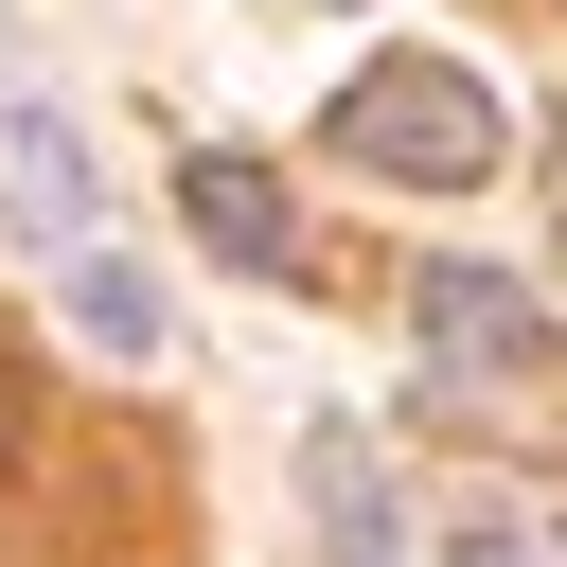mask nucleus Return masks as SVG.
Instances as JSON below:
<instances>
[{
  "label": "nucleus",
  "mask_w": 567,
  "mask_h": 567,
  "mask_svg": "<svg viewBox=\"0 0 567 567\" xmlns=\"http://www.w3.org/2000/svg\"><path fill=\"white\" fill-rule=\"evenodd\" d=\"M319 142H354L372 177L461 195V177H496V89H478V71H443V53H372V71L337 89V124H319Z\"/></svg>",
  "instance_id": "nucleus-1"
},
{
  "label": "nucleus",
  "mask_w": 567,
  "mask_h": 567,
  "mask_svg": "<svg viewBox=\"0 0 567 567\" xmlns=\"http://www.w3.org/2000/svg\"><path fill=\"white\" fill-rule=\"evenodd\" d=\"M408 319H425V354H443V372H478V390L549 372V301H514L496 266H425V301H408Z\"/></svg>",
  "instance_id": "nucleus-2"
},
{
  "label": "nucleus",
  "mask_w": 567,
  "mask_h": 567,
  "mask_svg": "<svg viewBox=\"0 0 567 567\" xmlns=\"http://www.w3.org/2000/svg\"><path fill=\"white\" fill-rule=\"evenodd\" d=\"M0 195H18L35 248H89V142H71V106H0Z\"/></svg>",
  "instance_id": "nucleus-3"
},
{
  "label": "nucleus",
  "mask_w": 567,
  "mask_h": 567,
  "mask_svg": "<svg viewBox=\"0 0 567 567\" xmlns=\"http://www.w3.org/2000/svg\"><path fill=\"white\" fill-rule=\"evenodd\" d=\"M177 195H195V230H213L230 266H284V248H301V213H284V177H266V159H195Z\"/></svg>",
  "instance_id": "nucleus-4"
},
{
  "label": "nucleus",
  "mask_w": 567,
  "mask_h": 567,
  "mask_svg": "<svg viewBox=\"0 0 567 567\" xmlns=\"http://www.w3.org/2000/svg\"><path fill=\"white\" fill-rule=\"evenodd\" d=\"M53 284H71V337H89V354H159V284H142V266L53 248Z\"/></svg>",
  "instance_id": "nucleus-5"
},
{
  "label": "nucleus",
  "mask_w": 567,
  "mask_h": 567,
  "mask_svg": "<svg viewBox=\"0 0 567 567\" xmlns=\"http://www.w3.org/2000/svg\"><path fill=\"white\" fill-rule=\"evenodd\" d=\"M301 478H319V532H337V567H390V496H372V443H354V425H319V443H301Z\"/></svg>",
  "instance_id": "nucleus-6"
},
{
  "label": "nucleus",
  "mask_w": 567,
  "mask_h": 567,
  "mask_svg": "<svg viewBox=\"0 0 567 567\" xmlns=\"http://www.w3.org/2000/svg\"><path fill=\"white\" fill-rule=\"evenodd\" d=\"M478 567H567V549H532V532H496V549H478Z\"/></svg>",
  "instance_id": "nucleus-7"
}]
</instances>
